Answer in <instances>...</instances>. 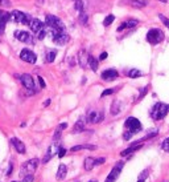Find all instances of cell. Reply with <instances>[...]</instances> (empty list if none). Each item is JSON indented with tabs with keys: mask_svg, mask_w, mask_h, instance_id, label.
I'll list each match as a JSON object with an SVG mask.
<instances>
[{
	"mask_svg": "<svg viewBox=\"0 0 169 182\" xmlns=\"http://www.w3.org/2000/svg\"><path fill=\"white\" fill-rule=\"evenodd\" d=\"M169 112V105L164 104V102H157V104L153 106V109L151 112V117L153 120H162L164 117L168 114Z\"/></svg>",
	"mask_w": 169,
	"mask_h": 182,
	"instance_id": "cell-1",
	"label": "cell"
},
{
	"mask_svg": "<svg viewBox=\"0 0 169 182\" xmlns=\"http://www.w3.org/2000/svg\"><path fill=\"white\" fill-rule=\"evenodd\" d=\"M164 37H165L164 32L161 31V29H158V28H152L147 33V40H148V43L153 44V45H156V44L161 43L164 40Z\"/></svg>",
	"mask_w": 169,
	"mask_h": 182,
	"instance_id": "cell-2",
	"label": "cell"
},
{
	"mask_svg": "<svg viewBox=\"0 0 169 182\" xmlns=\"http://www.w3.org/2000/svg\"><path fill=\"white\" fill-rule=\"evenodd\" d=\"M38 164H40V161L37 158H32V160H29L27 162H24L23 166H21V171H20L21 177L25 175V174H33L34 170L37 169Z\"/></svg>",
	"mask_w": 169,
	"mask_h": 182,
	"instance_id": "cell-3",
	"label": "cell"
},
{
	"mask_svg": "<svg viewBox=\"0 0 169 182\" xmlns=\"http://www.w3.org/2000/svg\"><path fill=\"white\" fill-rule=\"evenodd\" d=\"M45 23L48 27H50L53 29H59V31H63V29H65V24L61 21V19H58L57 16H54V15H46Z\"/></svg>",
	"mask_w": 169,
	"mask_h": 182,
	"instance_id": "cell-4",
	"label": "cell"
},
{
	"mask_svg": "<svg viewBox=\"0 0 169 182\" xmlns=\"http://www.w3.org/2000/svg\"><path fill=\"white\" fill-rule=\"evenodd\" d=\"M124 126H126V129L130 130L132 134H136L137 132L141 130L140 121H139L137 119H135V117H128V119L126 120V122H124Z\"/></svg>",
	"mask_w": 169,
	"mask_h": 182,
	"instance_id": "cell-5",
	"label": "cell"
},
{
	"mask_svg": "<svg viewBox=\"0 0 169 182\" xmlns=\"http://www.w3.org/2000/svg\"><path fill=\"white\" fill-rule=\"evenodd\" d=\"M11 19H12L13 21L25 24V26H28L29 21H31V17H29L27 13H24V12H21V11H16V9L11 12Z\"/></svg>",
	"mask_w": 169,
	"mask_h": 182,
	"instance_id": "cell-6",
	"label": "cell"
},
{
	"mask_svg": "<svg viewBox=\"0 0 169 182\" xmlns=\"http://www.w3.org/2000/svg\"><path fill=\"white\" fill-rule=\"evenodd\" d=\"M123 166H124V164H123L122 161L120 162H116V165L114 166V169L111 170V173L108 174V177L106 178V182H115L118 180V177L120 175V173H122Z\"/></svg>",
	"mask_w": 169,
	"mask_h": 182,
	"instance_id": "cell-7",
	"label": "cell"
},
{
	"mask_svg": "<svg viewBox=\"0 0 169 182\" xmlns=\"http://www.w3.org/2000/svg\"><path fill=\"white\" fill-rule=\"evenodd\" d=\"M20 58L24 60V61H27V63H29V64H34L37 61V56L34 55L32 51H29V49H27V48L23 49V51L20 52Z\"/></svg>",
	"mask_w": 169,
	"mask_h": 182,
	"instance_id": "cell-8",
	"label": "cell"
},
{
	"mask_svg": "<svg viewBox=\"0 0 169 182\" xmlns=\"http://www.w3.org/2000/svg\"><path fill=\"white\" fill-rule=\"evenodd\" d=\"M20 77V81H21V84L24 85L25 89H33L34 91V80L31 75H28V73H24V75L19 76Z\"/></svg>",
	"mask_w": 169,
	"mask_h": 182,
	"instance_id": "cell-9",
	"label": "cell"
},
{
	"mask_svg": "<svg viewBox=\"0 0 169 182\" xmlns=\"http://www.w3.org/2000/svg\"><path fill=\"white\" fill-rule=\"evenodd\" d=\"M104 116H103V112H95V110H91L87 113V117L86 120L87 122H93V124H98V122L103 121Z\"/></svg>",
	"mask_w": 169,
	"mask_h": 182,
	"instance_id": "cell-10",
	"label": "cell"
},
{
	"mask_svg": "<svg viewBox=\"0 0 169 182\" xmlns=\"http://www.w3.org/2000/svg\"><path fill=\"white\" fill-rule=\"evenodd\" d=\"M59 147H61V146H59L58 144H52L50 146L48 147V152H46V154H45V157H44V160H42L44 164H46L48 161H50V160L53 158V157L58 153Z\"/></svg>",
	"mask_w": 169,
	"mask_h": 182,
	"instance_id": "cell-11",
	"label": "cell"
},
{
	"mask_svg": "<svg viewBox=\"0 0 169 182\" xmlns=\"http://www.w3.org/2000/svg\"><path fill=\"white\" fill-rule=\"evenodd\" d=\"M13 35L19 41H21V43H32L31 35H29L28 32H25V31H16Z\"/></svg>",
	"mask_w": 169,
	"mask_h": 182,
	"instance_id": "cell-12",
	"label": "cell"
},
{
	"mask_svg": "<svg viewBox=\"0 0 169 182\" xmlns=\"http://www.w3.org/2000/svg\"><path fill=\"white\" fill-rule=\"evenodd\" d=\"M9 19H11V13H8L6 11H0V33L4 32Z\"/></svg>",
	"mask_w": 169,
	"mask_h": 182,
	"instance_id": "cell-13",
	"label": "cell"
},
{
	"mask_svg": "<svg viewBox=\"0 0 169 182\" xmlns=\"http://www.w3.org/2000/svg\"><path fill=\"white\" fill-rule=\"evenodd\" d=\"M28 26H29V28L32 29V32H34V33H38L44 28L42 21H40L38 19H31V21H29Z\"/></svg>",
	"mask_w": 169,
	"mask_h": 182,
	"instance_id": "cell-14",
	"label": "cell"
},
{
	"mask_svg": "<svg viewBox=\"0 0 169 182\" xmlns=\"http://www.w3.org/2000/svg\"><path fill=\"white\" fill-rule=\"evenodd\" d=\"M119 76V73L116 69H106L104 72H102V78L106 81H111L115 80V78Z\"/></svg>",
	"mask_w": 169,
	"mask_h": 182,
	"instance_id": "cell-15",
	"label": "cell"
},
{
	"mask_svg": "<svg viewBox=\"0 0 169 182\" xmlns=\"http://www.w3.org/2000/svg\"><path fill=\"white\" fill-rule=\"evenodd\" d=\"M11 144L13 145V147L16 149L17 153H20V154H24V153H25V145H24L19 138H16V137L11 138Z\"/></svg>",
	"mask_w": 169,
	"mask_h": 182,
	"instance_id": "cell-16",
	"label": "cell"
},
{
	"mask_svg": "<svg viewBox=\"0 0 169 182\" xmlns=\"http://www.w3.org/2000/svg\"><path fill=\"white\" fill-rule=\"evenodd\" d=\"M141 146H143L141 142H140V141H136V142H133V145H132V146H130V147H128V149H126V150H123L122 153H120V156H122V157H126V156H128V154L133 153V152L139 150Z\"/></svg>",
	"mask_w": 169,
	"mask_h": 182,
	"instance_id": "cell-17",
	"label": "cell"
},
{
	"mask_svg": "<svg viewBox=\"0 0 169 182\" xmlns=\"http://www.w3.org/2000/svg\"><path fill=\"white\" fill-rule=\"evenodd\" d=\"M66 173H67L66 165H65V164H61V165L58 166V170H57V175H56L57 181H62V180L66 177Z\"/></svg>",
	"mask_w": 169,
	"mask_h": 182,
	"instance_id": "cell-18",
	"label": "cell"
},
{
	"mask_svg": "<svg viewBox=\"0 0 169 182\" xmlns=\"http://www.w3.org/2000/svg\"><path fill=\"white\" fill-rule=\"evenodd\" d=\"M84 125H86V120H84L83 117H81V119L76 122V125H74L73 133H79V132H82L84 129Z\"/></svg>",
	"mask_w": 169,
	"mask_h": 182,
	"instance_id": "cell-19",
	"label": "cell"
},
{
	"mask_svg": "<svg viewBox=\"0 0 169 182\" xmlns=\"http://www.w3.org/2000/svg\"><path fill=\"white\" fill-rule=\"evenodd\" d=\"M87 58H89V55L86 53V51H81L78 55V63L79 65L82 68H86L87 67Z\"/></svg>",
	"mask_w": 169,
	"mask_h": 182,
	"instance_id": "cell-20",
	"label": "cell"
},
{
	"mask_svg": "<svg viewBox=\"0 0 169 182\" xmlns=\"http://www.w3.org/2000/svg\"><path fill=\"white\" fill-rule=\"evenodd\" d=\"M94 166H95V158H93V157H87V158H84V162H83L84 170L90 171Z\"/></svg>",
	"mask_w": 169,
	"mask_h": 182,
	"instance_id": "cell-21",
	"label": "cell"
},
{
	"mask_svg": "<svg viewBox=\"0 0 169 182\" xmlns=\"http://www.w3.org/2000/svg\"><path fill=\"white\" fill-rule=\"evenodd\" d=\"M87 64L90 65V68L94 71V72H97L98 71V60L94 56H90L89 55V58H87Z\"/></svg>",
	"mask_w": 169,
	"mask_h": 182,
	"instance_id": "cell-22",
	"label": "cell"
},
{
	"mask_svg": "<svg viewBox=\"0 0 169 182\" xmlns=\"http://www.w3.org/2000/svg\"><path fill=\"white\" fill-rule=\"evenodd\" d=\"M119 112H120V102H119L118 100H115L111 104V114L116 116V114H119Z\"/></svg>",
	"mask_w": 169,
	"mask_h": 182,
	"instance_id": "cell-23",
	"label": "cell"
},
{
	"mask_svg": "<svg viewBox=\"0 0 169 182\" xmlns=\"http://www.w3.org/2000/svg\"><path fill=\"white\" fill-rule=\"evenodd\" d=\"M56 56H57V51H54V49H49V51L46 52V56H45L46 63H53L54 58H56Z\"/></svg>",
	"mask_w": 169,
	"mask_h": 182,
	"instance_id": "cell-24",
	"label": "cell"
},
{
	"mask_svg": "<svg viewBox=\"0 0 169 182\" xmlns=\"http://www.w3.org/2000/svg\"><path fill=\"white\" fill-rule=\"evenodd\" d=\"M82 149H90V150H95L97 146L94 145H77V146H73L72 147V152H78V150H82Z\"/></svg>",
	"mask_w": 169,
	"mask_h": 182,
	"instance_id": "cell-25",
	"label": "cell"
},
{
	"mask_svg": "<svg viewBox=\"0 0 169 182\" xmlns=\"http://www.w3.org/2000/svg\"><path fill=\"white\" fill-rule=\"evenodd\" d=\"M130 4L132 7H136V8H143L145 6V2H143V0H130Z\"/></svg>",
	"mask_w": 169,
	"mask_h": 182,
	"instance_id": "cell-26",
	"label": "cell"
},
{
	"mask_svg": "<svg viewBox=\"0 0 169 182\" xmlns=\"http://www.w3.org/2000/svg\"><path fill=\"white\" fill-rule=\"evenodd\" d=\"M143 76V72H140L139 69H131L128 72V77L131 78H136V77H141Z\"/></svg>",
	"mask_w": 169,
	"mask_h": 182,
	"instance_id": "cell-27",
	"label": "cell"
},
{
	"mask_svg": "<svg viewBox=\"0 0 169 182\" xmlns=\"http://www.w3.org/2000/svg\"><path fill=\"white\" fill-rule=\"evenodd\" d=\"M114 20H115V16H114V15H108V16L103 20V26H104V27L111 26V24L114 23Z\"/></svg>",
	"mask_w": 169,
	"mask_h": 182,
	"instance_id": "cell-28",
	"label": "cell"
},
{
	"mask_svg": "<svg viewBox=\"0 0 169 182\" xmlns=\"http://www.w3.org/2000/svg\"><path fill=\"white\" fill-rule=\"evenodd\" d=\"M78 21L81 23V24H86V23H87V15L84 13L83 11H82V12H79V17H78Z\"/></svg>",
	"mask_w": 169,
	"mask_h": 182,
	"instance_id": "cell-29",
	"label": "cell"
},
{
	"mask_svg": "<svg viewBox=\"0 0 169 182\" xmlns=\"http://www.w3.org/2000/svg\"><path fill=\"white\" fill-rule=\"evenodd\" d=\"M158 17H160V20H161V23L164 24V26L169 29V19L167 16H164V15H158Z\"/></svg>",
	"mask_w": 169,
	"mask_h": 182,
	"instance_id": "cell-30",
	"label": "cell"
},
{
	"mask_svg": "<svg viewBox=\"0 0 169 182\" xmlns=\"http://www.w3.org/2000/svg\"><path fill=\"white\" fill-rule=\"evenodd\" d=\"M161 149H162V150H165V152H169V137L162 141V144H161Z\"/></svg>",
	"mask_w": 169,
	"mask_h": 182,
	"instance_id": "cell-31",
	"label": "cell"
},
{
	"mask_svg": "<svg viewBox=\"0 0 169 182\" xmlns=\"http://www.w3.org/2000/svg\"><path fill=\"white\" fill-rule=\"evenodd\" d=\"M76 9L78 12H82L83 11V3L82 0H76Z\"/></svg>",
	"mask_w": 169,
	"mask_h": 182,
	"instance_id": "cell-32",
	"label": "cell"
},
{
	"mask_svg": "<svg viewBox=\"0 0 169 182\" xmlns=\"http://www.w3.org/2000/svg\"><path fill=\"white\" fill-rule=\"evenodd\" d=\"M137 24H139L137 20H128V21H126V27L127 28H133L135 26H137Z\"/></svg>",
	"mask_w": 169,
	"mask_h": 182,
	"instance_id": "cell-33",
	"label": "cell"
},
{
	"mask_svg": "<svg viewBox=\"0 0 169 182\" xmlns=\"http://www.w3.org/2000/svg\"><path fill=\"white\" fill-rule=\"evenodd\" d=\"M33 180H34L33 174H25V175H23V182H33Z\"/></svg>",
	"mask_w": 169,
	"mask_h": 182,
	"instance_id": "cell-34",
	"label": "cell"
},
{
	"mask_svg": "<svg viewBox=\"0 0 169 182\" xmlns=\"http://www.w3.org/2000/svg\"><path fill=\"white\" fill-rule=\"evenodd\" d=\"M46 36V31H45V29H41V31H40L38 33H37V39H38V40H42V39L44 37H45Z\"/></svg>",
	"mask_w": 169,
	"mask_h": 182,
	"instance_id": "cell-35",
	"label": "cell"
},
{
	"mask_svg": "<svg viewBox=\"0 0 169 182\" xmlns=\"http://www.w3.org/2000/svg\"><path fill=\"white\" fill-rule=\"evenodd\" d=\"M148 174H150V171H148V170L145 169V170H144V171H141V173H140V175H139V180H141V181H144V180H145V178H147V177H148Z\"/></svg>",
	"mask_w": 169,
	"mask_h": 182,
	"instance_id": "cell-36",
	"label": "cell"
},
{
	"mask_svg": "<svg viewBox=\"0 0 169 182\" xmlns=\"http://www.w3.org/2000/svg\"><path fill=\"white\" fill-rule=\"evenodd\" d=\"M133 134L131 133V132L130 130H126V132H124V134H123V138L124 140H126V141H128V140H130L131 138V137H132Z\"/></svg>",
	"mask_w": 169,
	"mask_h": 182,
	"instance_id": "cell-37",
	"label": "cell"
},
{
	"mask_svg": "<svg viewBox=\"0 0 169 182\" xmlns=\"http://www.w3.org/2000/svg\"><path fill=\"white\" fill-rule=\"evenodd\" d=\"M66 154V149H63V147H59V150H58V153H57V156L59 157V158H62L63 156Z\"/></svg>",
	"mask_w": 169,
	"mask_h": 182,
	"instance_id": "cell-38",
	"label": "cell"
},
{
	"mask_svg": "<svg viewBox=\"0 0 169 182\" xmlns=\"http://www.w3.org/2000/svg\"><path fill=\"white\" fill-rule=\"evenodd\" d=\"M37 80H38L40 86H41V88H45V86H46V84H45V81H44V78H42V77H37Z\"/></svg>",
	"mask_w": 169,
	"mask_h": 182,
	"instance_id": "cell-39",
	"label": "cell"
},
{
	"mask_svg": "<svg viewBox=\"0 0 169 182\" xmlns=\"http://www.w3.org/2000/svg\"><path fill=\"white\" fill-rule=\"evenodd\" d=\"M114 93V89H106L103 93H102V97H104V96H108V95H112Z\"/></svg>",
	"mask_w": 169,
	"mask_h": 182,
	"instance_id": "cell-40",
	"label": "cell"
},
{
	"mask_svg": "<svg viewBox=\"0 0 169 182\" xmlns=\"http://www.w3.org/2000/svg\"><path fill=\"white\" fill-rule=\"evenodd\" d=\"M66 128H67V124H66V122H62V124L57 128V130L61 132V130H63V129H66Z\"/></svg>",
	"mask_w": 169,
	"mask_h": 182,
	"instance_id": "cell-41",
	"label": "cell"
},
{
	"mask_svg": "<svg viewBox=\"0 0 169 182\" xmlns=\"http://www.w3.org/2000/svg\"><path fill=\"white\" fill-rule=\"evenodd\" d=\"M0 6H7V7H9V6H11V3H9V0H0Z\"/></svg>",
	"mask_w": 169,
	"mask_h": 182,
	"instance_id": "cell-42",
	"label": "cell"
},
{
	"mask_svg": "<svg viewBox=\"0 0 169 182\" xmlns=\"http://www.w3.org/2000/svg\"><path fill=\"white\" fill-rule=\"evenodd\" d=\"M147 91H148V86H145V88H144V89H141V93H140V96H139V100H140V98H143L144 96H145Z\"/></svg>",
	"mask_w": 169,
	"mask_h": 182,
	"instance_id": "cell-43",
	"label": "cell"
},
{
	"mask_svg": "<svg viewBox=\"0 0 169 182\" xmlns=\"http://www.w3.org/2000/svg\"><path fill=\"white\" fill-rule=\"evenodd\" d=\"M124 28H127V27H126V23H122V24H120V26H119V27H118V32H122V31H123V29H124Z\"/></svg>",
	"mask_w": 169,
	"mask_h": 182,
	"instance_id": "cell-44",
	"label": "cell"
},
{
	"mask_svg": "<svg viewBox=\"0 0 169 182\" xmlns=\"http://www.w3.org/2000/svg\"><path fill=\"white\" fill-rule=\"evenodd\" d=\"M104 158H98V160H95V165H101V164H104Z\"/></svg>",
	"mask_w": 169,
	"mask_h": 182,
	"instance_id": "cell-45",
	"label": "cell"
},
{
	"mask_svg": "<svg viewBox=\"0 0 169 182\" xmlns=\"http://www.w3.org/2000/svg\"><path fill=\"white\" fill-rule=\"evenodd\" d=\"M104 58H107V53L106 52L101 53V56H99V60H104Z\"/></svg>",
	"mask_w": 169,
	"mask_h": 182,
	"instance_id": "cell-46",
	"label": "cell"
},
{
	"mask_svg": "<svg viewBox=\"0 0 169 182\" xmlns=\"http://www.w3.org/2000/svg\"><path fill=\"white\" fill-rule=\"evenodd\" d=\"M59 137H61V132H59V130H56V134H54V141H56L57 138H59Z\"/></svg>",
	"mask_w": 169,
	"mask_h": 182,
	"instance_id": "cell-47",
	"label": "cell"
},
{
	"mask_svg": "<svg viewBox=\"0 0 169 182\" xmlns=\"http://www.w3.org/2000/svg\"><path fill=\"white\" fill-rule=\"evenodd\" d=\"M12 173V164H9V168H8V171H7V175H11Z\"/></svg>",
	"mask_w": 169,
	"mask_h": 182,
	"instance_id": "cell-48",
	"label": "cell"
},
{
	"mask_svg": "<svg viewBox=\"0 0 169 182\" xmlns=\"http://www.w3.org/2000/svg\"><path fill=\"white\" fill-rule=\"evenodd\" d=\"M49 104H50V100H45V102H44V106H48Z\"/></svg>",
	"mask_w": 169,
	"mask_h": 182,
	"instance_id": "cell-49",
	"label": "cell"
},
{
	"mask_svg": "<svg viewBox=\"0 0 169 182\" xmlns=\"http://www.w3.org/2000/svg\"><path fill=\"white\" fill-rule=\"evenodd\" d=\"M158 2H162V3H167V0H158Z\"/></svg>",
	"mask_w": 169,
	"mask_h": 182,
	"instance_id": "cell-50",
	"label": "cell"
},
{
	"mask_svg": "<svg viewBox=\"0 0 169 182\" xmlns=\"http://www.w3.org/2000/svg\"><path fill=\"white\" fill-rule=\"evenodd\" d=\"M137 182H144V181H141V180H139V181H137Z\"/></svg>",
	"mask_w": 169,
	"mask_h": 182,
	"instance_id": "cell-51",
	"label": "cell"
},
{
	"mask_svg": "<svg viewBox=\"0 0 169 182\" xmlns=\"http://www.w3.org/2000/svg\"><path fill=\"white\" fill-rule=\"evenodd\" d=\"M90 182H98V181H90Z\"/></svg>",
	"mask_w": 169,
	"mask_h": 182,
	"instance_id": "cell-52",
	"label": "cell"
},
{
	"mask_svg": "<svg viewBox=\"0 0 169 182\" xmlns=\"http://www.w3.org/2000/svg\"><path fill=\"white\" fill-rule=\"evenodd\" d=\"M12 182H16V181H12Z\"/></svg>",
	"mask_w": 169,
	"mask_h": 182,
	"instance_id": "cell-53",
	"label": "cell"
}]
</instances>
